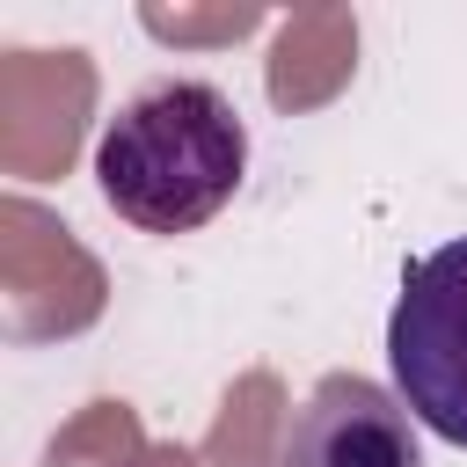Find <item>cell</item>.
<instances>
[{
  "label": "cell",
  "instance_id": "obj_3",
  "mask_svg": "<svg viewBox=\"0 0 467 467\" xmlns=\"http://www.w3.org/2000/svg\"><path fill=\"white\" fill-rule=\"evenodd\" d=\"M277 467H423V438L394 387L365 372H321L285 416Z\"/></svg>",
  "mask_w": 467,
  "mask_h": 467
},
{
  "label": "cell",
  "instance_id": "obj_2",
  "mask_svg": "<svg viewBox=\"0 0 467 467\" xmlns=\"http://www.w3.org/2000/svg\"><path fill=\"white\" fill-rule=\"evenodd\" d=\"M387 365L409 416L467 452V234L401 270L387 314Z\"/></svg>",
  "mask_w": 467,
  "mask_h": 467
},
{
  "label": "cell",
  "instance_id": "obj_1",
  "mask_svg": "<svg viewBox=\"0 0 467 467\" xmlns=\"http://www.w3.org/2000/svg\"><path fill=\"white\" fill-rule=\"evenodd\" d=\"M248 175V124L212 80L139 88L95 139V182L139 234H197Z\"/></svg>",
  "mask_w": 467,
  "mask_h": 467
}]
</instances>
